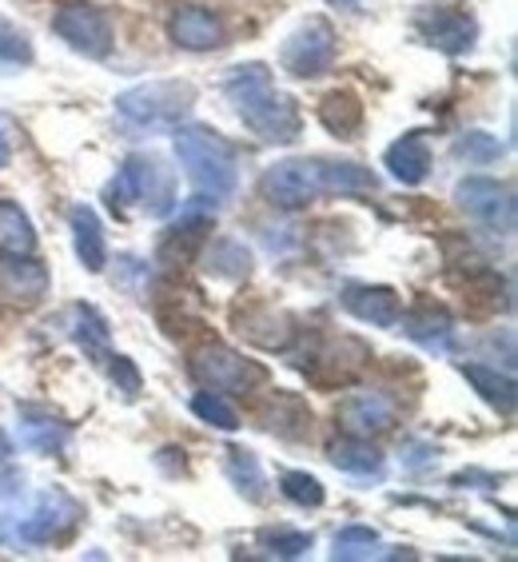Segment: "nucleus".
<instances>
[{
  "label": "nucleus",
  "mask_w": 518,
  "mask_h": 562,
  "mask_svg": "<svg viewBox=\"0 0 518 562\" xmlns=\"http://www.w3.org/2000/svg\"><path fill=\"white\" fill-rule=\"evenodd\" d=\"M53 33L72 48V53L88 56V60H104L112 53V24L97 4L72 0L53 16Z\"/></svg>",
  "instance_id": "obj_5"
},
{
  "label": "nucleus",
  "mask_w": 518,
  "mask_h": 562,
  "mask_svg": "<svg viewBox=\"0 0 518 562\" xmlns=\"http://www.w3.org/2000/svg\"><path fill=\"white\" fill-rule=\"evenodd\" d=\"M344 307L371 327H395L403 315L399 295L391 288H371V283H351L344 292Z\"/></svg>",
  "instance_id": "obj_16"
},
{
  "label": "nucleus",
  "mask_w": 518,
  "mask_h": 562,
  "mask_svg": "<svg viewBox=\"0 0 518 562\" xmlns=\"http://www.w3.org/2000/svg\"><path fill=\"white\" fill-rule=\"evenodd\" d=\"M263 547L271 554H280V559H300V554L312 551V535H303V530H268Z\"/></svg>",
  "instance_id": "obj_34"
},
{
  "label": "nucleus",
  "mask_w": 518,
  "mask_h": 562,
  "mask_svg": "<svg viewBox=\"0 0 518 562\" xmlns=\"http://www.w3.org/2000/svg\"><path fill=\"white\" fill-rule=\"evenodd\" d=\"M112 207H140L148 216H164L176 204V180L156 156H128L109 188Z\"/></svg>",
  "instance_id": "obj_4"
},
{
  "label": "nucleus",
  "mask_w": 518,
  "mask_h": 562,
  "mask_svg": "<svg viewBox=\"0 0 518 562\" xmlns=\"http://www.w3.org/2000/svg\"><path fill=\"white\" fill-rule=\"evenodd\" d=\"M454 151H459L466 164H491L503 156V144H498L491 132H466L463 140L454 144Z\"/></svg>",
  "instance_id": "obj_32"
},
{
  "label": "nucleus",
  "mask_w": 518,
  "mask_h": 562,
  "mask_svg": "<svg viewBox=\"0 0 518 562\" xmlns=\"http://www.w3.org/2000/svg\"><path fill=\"white\" fill-rule=\"evenodd\" d=\"M72 315L80 319V324H76V344L85 347L88 356H104V347H109V324H104L92 307H76Z\"/></svg>",
  "instance_id": "obj_30"
},
{
  "label": "nucleus",
  "mask_w": 518,
  "mask_h": 562,
  "mask_svg": "<svg viewBox=\"0 0 518 562\" xmlns=\"http://www.w3.org/2000/svg\"><path fill=\"white\" fill-rule=\"evenodd\" d=\"M383 160H387L391 176L399 184H423L427 172H431V148H427V140H423L419 132H407L403 140L391 144Z\"/></svg>",
  "instance_id": "obj_17"
},
{
  "label": "nucleus",
  "mask_w": 518,
  "mask_h": 562,
  "mask_svg": "<svg viewBox=\"0 0 518 562\" xmlns=\"http://www.w3.org/2000/svg\"><path fill=\"white\" fill-rule=\"evenodd\" d=\"M176 156L184 164L188 180L195 192L212 195V200H227L239 184V160L236 148L219 136V132L204 128V124H176L172 132Z\"/></svg>",
  "instance_id": "obj_2"
},
{
  "label": "nucleus",
  "mask_w": 518,
  "mask_h": 562,
  "mask_svg": "<svg viewBox=\"0 0 518 562\" xmlns=\"http://www.w3.org/2000/svg\"><path fill=\"white\" fill-rule=\"evenodd\" d=\"M192 375L204 383L207 391H251L256 383H263L268 371L244 359L239 351L224 344H207L192 356Z\"/></svg>",
  "instance_id": "obj_7"
},
{
  "label": "nucleus",
  "mask_w": 518,
  "mask_h": 562,
  "mask_svg": "<svg viewBox=\"0 0 518 562\" xmlns=\"http://www.w3.org/2000/svg\"><path fill=\"white\" fill-rule=\"evenodd\" d=\"M379 188L375 172L351 160H324V192L335 195H371Z\"/></svg>",
  "instance_id": "obj_20"
},
{
  "label": "nucleus",
  "mask_w": 518,
  "mask_h": 562,
  "mask_svg": "<svg viewBox=\"0 0 518 562\" xmlns=\"http://www.w3.org/2000/svg\"><path fill=\"white\" fill-rule=\"evenodd\" d=\"M368 359H371L368 347L359 344V339L344 336V339H331L327 347H319L315 359L303 371H307V379H312L315 387H344V383H351L363 371Z\"/></svg>",
  "instance_id": "obj_11"
},
{
  "label": "nucleus",
  "mask_w": 518,
  "mask_h": 562,
  "mask_svg": "<svg viewBox=\"0 0 518 562\" xmlns=\"http://www.w3.org/2000/svg\"><path fill=\"white\" fill-rule=\"evenodd\" d=\"M33 248H36L33 220L24 216L21 204L0 200V251L4 256H33Z\"/></svg>",
  "instance_id": "obj_21"
},
{
  "label": "nucleus",
  "mask_w": 518,
  "mask_h": 562,
  "mask_svg": "<svg viewBox=\"0 0 518 562\" xmlns=\"http://www.w3.org/2000/svg\"><path fill=\"white\" fill-rule=\"evenodd\" d=\"M9 454H12V447H9V435L0 431V463H4V459H9Z\"/></svg>",
  "instance_id": "obj_37"
},
{
  "label": "nucleus",
  "mask_w": 518,
  "mask_h": 562,
  "mask_svg": "<svg viewBox=\"0 0 518 562\" xmlns=\"http://www.w3.org/2000/svg\"><path fill=\"white\" fill-rule=\"evenodd\" d=\"M192 412L200 415L204 423H212V427H219V431H236V427H239L236 407H232L219 391H200V395L192 400Z\"/></svg>",
  "instance_id": "obj_29"
},
{
  "label": "nucleus",
  "mask_w": 518,
  "mask_h": 562,
  "mask_svg": "<svg viewBox=\"0 0 518 562\" xmlns=\"http://www.w3.org/2000/svg\"><path fill=\"white\" fill-rule=\"evenodd\" d=\"M48 295V268L33 256H4L0 260V303L4 307H36Z\"/></svg>",
  "instance_id": "obj_13"
},
{
  "label": "nucleus",
  "mask_w": 518,
  "mask_h": 562,
  "mask_svg": "<svg viewBox=\"0 0 518 562\" xmlns=\"http://www.w3.org/2000/svg\"><path fill=\"white\" fill-rule=\"evenodd\" d=\"M33 60V44L16 24L0 21V65H29Z\"/></svg>",
  "instance_id": "obj_33"
},
{
  "label": "nucleus",
  "mask_w": 518,
  "mask_h": 562,
  "mask_svg": "<svg viewBox=\"0 0 518 562\" xmlns=\"http://www.w3.org/2000/svg\"><path fill=\"white\" fill-rule=\"evenodd\" d=\"M280 491L292 498L295 507H319L324 503V483L315 475H307V471H288L280 479Z\"/></svg>",
  "instance_id": "obj_31"
},
{
  "label": "nucleus",
  "mask_w": 518,
  "mask_h": 562,
  "mask_svg": "<svg viewBox=\"0 0 518 562\" xmlns=\"http://www.w3.org/2000/svg\"><path fill=\"white\" fill-rule=\"evenodd\" d=\"M224 92L232 100V109L239 112V120L256 132L259 140L292 144L300 136L303 120L300 109H295V100L275 88V80H271V72L263 65L232 68V76L224 80Z\"/></svg>",
  "instance_id": "obj_1"
},
{
  "label": "nucleus",
  "mask_w": 518,
  "mask_h": 562,
  "mask_svg": "<svg viewBox=\"0 0 518 562\" xmlns=\"http://www.w3.org/2000/svg\"><path fill=\"white\" fill-rule=\"evenodd\" d=\"M454 200L486 232H498V236L515 232V192L507 184L486 180V176H471V180H463V184L454 188Z\"/></svg>",
  "instance_id": "obj_6"
},
{
  "label": "nucleus",
  "mask_w": 518,
  "mask_h": 562,
  "mask_svg": "<svg viewBox=\"0 0 518 562\" xmlns=\"http://www.w3.org/2000/svg\"><path fill=\"white\" fill-rule=\"evenodd\" d=\"M204 236H207V220H188L184 227H176L172 236L164 239L160 263H168V268H176V263H180V268H184L195 251L204 248Z\"/></svg>",
  "instance_id": "obj_25"
},
{
  "label": "nucleus",
  "mask_w": 518,
  "mask_h": 562,
  "mask_svg": "<svg viewBox=\"0 0 518 562\" xmlns=\"http://www.w3.org/2000/svg\"><path fill=\"white\" fill-rule=\"evenodd\" d=\"M283 72L300 76V80H315V76L331 72L335 65V29L327 21H307L300 24L280 53Z\"/></svg>",
  "instance_id": "obj_8"
},
{
  "label": "nucleus",
  "mask_w": 518,
  "mask_h": 562,
  "mask_svg": "<svg viewBox=\"0 0 518 562\" xmlns=\"http://www.w3.org/2000/svg\"><path fill=\"white\" fill-rule=\"evenodd\" d=\"M339 4H351V0H339Z\"/></svg>",
  "instance_id": "obj_38"
},
{
  "label": "nucleus",
  "mask_w": 518,
  "mask_h": 562,
  "mask_svg": "<svg viewBox=\"0 0 518 562\" xmlns=\"http://www.w3.org/2000/svg\"><path fill=\"white\" fill-rule=\"evenodd\" d=\"M76 519H80V507H76L72 498L65 495H44L41 507L29 515V519L21 522V539L24 542H36V547H44V542H56L60 535H68V530L76 527Z\"/></svg>",
  "instance_id": "obj_15"
},
{
  "label": "nucleus",
  "mask_w": 518,
  "mask_h": 562,
  "mask_svg": "<svg viewBox=\"0 0 518 562\" xmlns=\"http://www.w3.org/2000/svg\"><path fill=\"white\" fill-rule=\"evenodd\" d=\"M395 415L399 407L383 395V391H356L339 403V427L356 439H371V435H383L395 427Z\"/></svg>",
  "instance_id": "obj_12"
},
{
  "label": "nucleus",
  "mask_w": 518,
  "mask_h": 562,
  "mask_svg": "<svg viewBox=\"0 0 518 562\" xmlns=\"http://www.w3.org/2000/svg\"><path fill=\"white\" fill-rule=\"evenodd\" d=\"M207 271L224 276V280H244L251 271V251L239 239H216L207 251Z\"/></svg>",
  "instance_id": "obj_26"
},
{
  "label": "nucleus",
  "mask_w": 518,
  "mask_h": 562,
  "mask_svg": "<svg viewBox=\"0 0 518 562\" xmlns=\"http://www.w3.org/2000/svg\"><path fill=\"white\" fill-rule=\"evenodd\" d=\"M419 36L427 44H435L439 53L447 56H463L475 48V36H478V24L459 9H447V4H435V9L419 12V21H415Z\"/></svg>",
  "instance_id": "obj_10"
},
{
  "label": "nucleus",
  "mask_w": 518,
  "mask_h": 562,
  "mask_svg": "<svg viewBox=\"0 0 518 562\" xmlns=\"http://www.w3.org/2000/svg\"><path fill=\"white\" fill-rule=\"evenodd\" d=\"M327 459H331L339 471H347V475H379V467H383V454H379L368 439H356V435L331 443Z\"/></svg>",
  "instance_id": "obj_23"
},
{
  "label": "nucleus",
  "mask_w": 518,
  "mask_h": 562,
  "mask_svg": "<svg viewBox=\"0 0 518 562\" xmlns=\"http://www.w3.org/2000/svg\"><path fill=\"white\" fill-rule=\"evenodd\" d=\"M403 319V331H407L415 344H443V339H451L454 324H451V315L443 312V307H435V303H423V307H415V312L399 315Z\"/></svg>",
  "instance_id": "obj_22"
},
{
  "label": "nucleus",
  "mask_w": 518,
  "mask_h": 562,
  "mask_svg": "<svg viewBox=\"0 0 518 562\" xmlns=\"http://www.w3.org/2000/svg\"><path fill=\"white\" fill-rule=\"evenodd\" d=\"M195 88L188 80H148L116 97V112L140 128H176L192 112Z\"/></svg>",
  "instance_id": "obj_3"
},
{
  "label": "nucleus",
  "mask_w": 518,
  "mask_h": 562,
  "mask_svg": "<svg viewBox=\"0 0 518 562\" xmlns=\"http://www.w3.org/2000/svg\"><path fill=\"white\" fill-rule=\"evenodd\" d=\"M168 36L172 44L188 48V53H212L224 44V21L216 12L204 9V4H188V9H176L172 21H168Z\"/></svg>",
  "instance_id": "obj_14"
},
{
  "label": "nucleus",
  "mask_w": 518,
  "mask_h": 562,
  "mask_svg": "<svg viewBox=\"0 0 518 562\" xmlns=\"http://www.w3.org/2000/svg\"><path fill=\"white\" fill-rule=\"evenodd\" d=\"M12 160V148H9V132H4V124H0V168Z\"/></svg>",
  "instance_id": "obj_36"
},
{
  "label": "nucleus",
  "mask_w": 518,
  "mask_h": 562,
  "mask_svg": "<svg viewBox=\"0 0 518 562\" xmlns=\"http://www.w3.org/2000/svg\"><path fill=\"white\" fill-rule=\"evenodd\" d=\"M463 375L491 407H498L503 415L515 412V379L510 375H498V371L486 368V363H463Z\"/></svg>",
  "instance_id": "obj_19"
},
{
  "label": "nucleus",
  "mask_w": 518,
  "mask_h": 562,
  "mask_svg": "<svg viewBox=\"0 0 518 562\" xmlns=\"http://www.w3.org/2000/svg\"><path fill=\"white\" fill-rule=\"evenodd\" d=\"M319 120H324V128L335 132V136H356L363 128V104L351 92H331L319 104Z\"/></svg>",
  "instance_id": "obj_24"
},
{
  "label": "nucleus",
  "mask_w": 518,
  "mask_h": 562,
  "mask_svg": "<svg viewBox=\"0 0 518 562\" xmlns=\"http://www.w3.org/2000/svg\"><path fill=\"white\" fill-rule=\"evenodd\" d=\"M335 559L356 562V559H375L379 554V535L371 527H344L335 535Z\"/></svg>",
  "instance_id": "obj_28"
},
{
  "label": "nucleus",
  "mask_w": 518,
  "mask_h": 562,
  "mask_svg": "<svg viewBox=\"0 0 518 562\" xmlns=\"http://www.w3.org/2000/svg\"><path fill=\"white\" fill-rule=\"evenodd\" d=\"M227 475L248 498H263V471H259L256 454L244 451V447H232L227 451Z\"/></svg>",
  "instance_id": "obj_27"
},
{
  "label": "nucleus",
  "mask_w": 518,
  "mask_h": 562,
  "mask_svg": "<svg viewBox=\"0 0 518 562\" xmlns=\"http://www.w3.org/2000/svg\"><path fill=\"white\" fill-rule=\"evenodd\" d=\"M72 239H76V256L92 276L104 271L109 263V248H104V232H100V220L92 207H72Z\"/></svg>",
  "instance_id": "obj_18"
},
{
  "label": "nucleus",
  "mask_w": 518,
  "mask_h": 562,
  "mask_svg": "<svg viewBox=\"0 0 518 562\" xmlns=\"http://www.w3.org/2000/svg\"><path fill=\"white\" fill-rule=\"evenodd\" d=\"M112 359V383H116V391H124V395H136L140 391V371L132 368L128 356H109Z\"/></svg>",
  "instance_id": "obj_35"
},
{
  "label": "nucleus",
  "mask_w": 518,
  "mask_h": 562,
  "mask_svg": "<svg viewBox=\"0 0 518 562\" xmlns=\"http://www.w3.org/2000/svg\"><path fill=\"white\" fill-rule=\"evenodd\" d=\"M275 207H307L315 195H324V160H283L263 180Z\"/></svg>",
  "instance_id": "obj_9"
}]
</instances>
